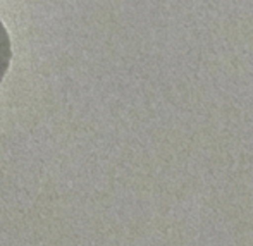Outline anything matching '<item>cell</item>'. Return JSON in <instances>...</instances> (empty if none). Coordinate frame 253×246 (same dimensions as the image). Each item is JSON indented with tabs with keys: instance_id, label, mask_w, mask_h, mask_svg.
Listing matches in <instances>:
<instances>
[{
	"instance_id": "obj_1",
	"label": "cell",
	"mask_w": 253,
	"mask_h": 246,
	"mask_svg": "<svg viewBox=\"0 0 253 246\" xmlns=\"http://www.w3.org/2000/svg\"><path fill=\"white\" fill-rule=\"evenodd\" d=\"M10 60H12V43H10L9 31L0 17V84L9 73Z\"/></svg>"
}]
</instances>
